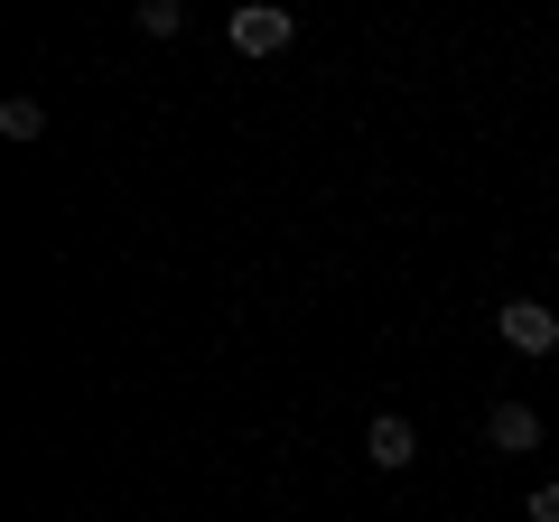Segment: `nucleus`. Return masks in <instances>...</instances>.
<instances>
[{"label": "nucleus", "instance_id": "nucleus-1", "mask_svg": "<svg viewBox=\"0 0 559 522\" xmlns=\"http://www.w3.org/2000/svg\"><path fill=\"white\" fill-rule=\"evenodd\" d=\"M495 336L513 345V355H559V308L550 299H503L495 308Z\"/></svg>", "mask_w": 559, "mask_h": 522}, {"label": "nucleus", "instance_id": "nucleus-2", "mask_svg": "<svg viewBox=\"0 0 559 522\" xmlns=\"http://www.w3.org/2000/svg\"><path fill=\"white\" fill-rule=\"evenodd\" d=\"M289 38H299V20L271 10V0H242V10H234V47H242V57H280Z\"/></svg>", "mask_w": 559, "mask_h": 522}, {"label": "nucleus", "instance_id": "nucleus-3", "mask_svg": "<svg viewBox=\"0 0 559 522\" xmlns=\"http://www.w3.org/2000/svg\"><path fill=\"white\" fill-rule=\"evenodd\" d=\"M485 448L532 458V448H540V411H532V402H495V411H485Z\"/></svg>", "mask_w": 559, "mask_h": 522}, {"label": "nucleus", "instance_id": "nucleus-4", "mask_svg": "<svg viewBox=\"0 0 559 522\" xmlns=\"http://www.w3.org/2000/svg\"><path fill=\"white\" fill-rule=\"evenodd\" d=\"M364 458H373V466H382V476H401V466H411V458H419V429H411V420H401V411H382V420H373V429H364Z\"/></svg>", "mask_w": 559, "mask_h": 522}, {"label": "nucleus", "instance_id": "nucleus-5", "mask_svg": "<svg viewBox=\"0 0 559 522\" xmlns=\"http://www.w3.org/2000/svg\"><path fill=\"white\" fill-rule=\"evenodd\" d=\"M38 131H47V112H38L28 94H10V103H0V141H38Z\"/></svg>", "mask_w": 559, "mask_h": 522}, {"label": "nucleus", "instance_id": "nucleus-6", "mask_svg": "<svg viewBox=\"0 0 559 522\" xmlns=\"http://www.w3.org/2000/svg\"><path fill=\"white\" fill-rule=\"evenodd\" d=\"M140 28H150V38H178L187 10H178V0H140Z\"/></svg>", "mask_w": 559, "mask_h": 522}, {"label": "nucleus", "instance_id": "nucleus-7", "mask_svg": "<svg viewBox=\"0 0 559 522\" xmlns=\"http://www.w3.org/2000/svg\"><path fill=\"white\" fill-rule=\"evenodd\" d=\"M532 522H559V485H532V503H522Z\"/></svg>", "mask_w": 559, "mask_h": 522}]
</instances>
